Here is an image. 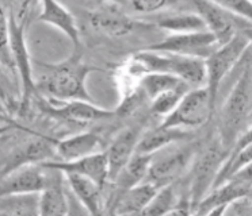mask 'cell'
<instances>
[{"instance_id": "d6a6232c", "label": "cell", "mask_w": 252, "mask_h": 216, "mask_svg": "<svg viewBox=\"0 0 252 216\" xmlns=\"http://www.w3.org/2000/svg\"><path fill=\"white\" fill-rule=\"evenodd\" d=\"M229 180L237 184H241L246 188L252 189V162L244 167H241L240 170H237Z\"/></svg>"}, {"instance_id": "ffe728a7", "label": "cell", "mask_w": 252, "mask_h": 216, "mask_svg": "<svg viewBox=\"0 0 252 216\" xmlns=\"http://www.w3.org/2000/svg\"><path fill=\"white\" fill-rule=\"evenodd\" d=\"M158 189L159 188L156 185L148 181H143L126 189L111 199L113 201L109 205L111 208L110 212L115 215H143V211L147 208Z\"/></svg>"}, {"instance_id": "4dcf8cb0", "label": "cell", "mask_w": 252, "mask_h": 216, "mask_svg": "<svg viewBox=\"0 0 252 216\" xmlns=\"http://www.w3.org/2000/svg\"><path fill=\"white\" fill-rule=\"evenodd\" d=\"M168 3V0H129V4L138 14L152 15L163 10Z\"/></svg>"}, {"instance_id": "74e56055", "label": "cell", "mask_w": 252, "mask_h": 216, "mask_svg": "<svg viewBox=\"0 0 252 216\" xmlns=\"http://www.w3.org/2000/svg\"><path fill=\"white\" fill-rule=\"evenodd\" d=\"M4 119H6V115L3 112H0V120H4Z\"/></svg>"}, {"instance_id": "d6986e66", "label": "cell", "mask_w": 252, "mask_h": 216, "mask_svg": "<svg viewBox=\"0 0 252 216\" xmlns=\"http://www.w3.org/2000/svg\"><path fill=\"white\" fill-rule=\"evenodd\" d=\"M103 140L95 131H82L56 140V160L72 161L102 151Z\"/></svg>"}, {"instance_id": "5b68a950", "label": "cell", "mask_w": 252, "mask_h": 216, "mask_svg": "<svg viewBox=\"0 0 252 216\" xmlns=\"http://www.w3.org/2000/svg\"><path fill=\"white\" fill-rule=\"evenodd\" d=\"M26 22L28 19H22L14 14H10V52L14 70L21 84V97L18 109L19 113L26 112L30 108L32 100L38 96L34 81L33 61L29 53Z\"/></svg>"}, {"instance_id": "d590c367", "label": "cell", "mask_w": 252, "mask_h": 216, "mask_svg": "<svg viewBox=\"0 0 252 216\" xmlns=\"http://www.w3.org/2000/svg\"><path fill=\"white\" fill-rule=\"evenodd\" d=\"M241 32L246 35L247 41H248V52L252 54V26H246Z\"/></svg>"}, {"instance_id": "8fae6325", "label": "cell", "mask_w": 252, "mask_h": 216, "mask_svg": "<svg viewBox=\"0 0 252 216\" xmlns=\"http://www.w3.org/2000/svg\"><path fill=\"white\" fill-rule=\"evenodd\" d=\"M217 46L219 45L213 34L208 30H202L194 32L168 34L164 39L149 45L147 49L205 59L213 53Z\"/></svg>"}, {"instance_id": "8d00e7d4", "label": "cell", "mask_w": 252, "mask_h": 216, "mask_svg": "<svg viewBox=\"0 0 252 216\" xmlns=\"http://www.w3.org/2000/svg\"><path fill=\"white\" fill-rule=\"evenodd\" d=\"M59 1H61L63 4L66 5L68 7V4H76V3H79V1H83V0H59Z\"/></svg>"}, {"instance_id": "e575fe53", "label": "cell", "mask_w": 252, "mask_h": 216, "mask_svg": "<svg viewBox=\"0 0 252 216\" xmlns=\"http://www.w3.org/2000/svg\"><path fill=\"white\" fill-rule=\"evenodd\" d=\"M21 129V126L15 122V123H4L3 126H0V139L3 138V136H6V135H10L14 131V130Z\"/></svg>"}, {"instance_id": "f546056e", "label": "cell", "mask_w": 252, "mask_h": 216, "mask_svg": "<svg viewBox=\"0 0 252 216\" xmlns=\"http://www.w3.org/2000/svg\"><path fill=\"white\" fill-rule=\"evenodd\" d=\"M214 4L252 25V3L250 0H210Z\"/></svg>"}, {"instance_id": "603a6c76", "label": "cell", "mask_w": 252, "mask_h": 216, "mask_svg": "<svg viewBox=\"0 0 252 216\" xmlns=\"http://www.w3.org/2000/svg\"><path fill=\"white\" fill-rule=\"evenodd\" d=\"M65 177L66 187L71 189L76 200L87 210L91 215H98L102 212V190L103 188L93 181L75 173H63Z\"/></svg>"}, {"instance_id": "52a82bcc", "label": "cell", "mask_w": 252, "mask_h": 216, "mask_svg": "<svg viewBox=\"0 0 252 216\" xmlns=\"http://www.w3.org/2000/svg\"><path fill=\"white\" fill-rule=\"evenodd\" d=\"M213 112L214 108L212 107L206 86L191 88L160 124L182 130L199 129L208 123Z\"/></svg>"}, {"instance_id": "7c38bea8", "label": "cell", "mask_w": 252, "mask_h": 216, "mask_svg": "<svg viewBox=\"0 0 252 216\" xmlns=\"http://www.w3.org/2000/svg\"><path fill=\"white\" fill-rule=\"evenodd\" d=\"M87 22L96 34L113 39L127 37L143 25V21L133 19L124 12L122 7L111 4L93 7L88 12Z\"/></svg>"}, {"instance_id": "6da1fadb", "label": "cell", "mask_w": 252, "mask_h": 216, "mask_svg": "<svg viewBox=\"0 0 252 216\" xmlns=\"http://www.w3.org/2000/svg\"><path fill=\"white\" fill-rule=\"evenodd\" d=\"M34 81L38 96L57 102L84 100L94 102L87 89V79L100 68L86 62L82 50L72 54L60 62H33Z\"/></svg>"}, {"instance_id": "4316f807", "label": "cell", "mask_w": 252, "mask_h": 216, "mask_svg": "<svg viewBox=\"0 0 252 216\" xmlns=\"http://www.w3.org/2000/svg\"><path fill=\"white\" fill-rule=\"evenodd\" d=\"M178 200L179 199L176 196L175 184L160 187L147 208L143 211V215H170Z\"/></svg>"}, {"instance_id": "ac0fdd59", "label": "cell", "mask_w": 252, "mask_h": 216, "mask_svg": "<svg viewBox=\"0 0 252 216\" xmlns=\"http://www.w3.org/2000/svg\"><path fill=\"white\" fill-rule=\"evenodd\" d=\"M45 167L48 169V181L39 192V215H68L69 200L65 190V177L57 169Z\"/></svg>"}, {"instance_id": "f35d334b", "label": "cell", "mask_w": 252, "mask_h": 216, "mask_svg": "<svg viewBox=\"0 0 252 216\" xmlns=\"http://www.w3.org/2000/svg\"><path fill=\"white\" fill-rule=\"evenodd\" d=\"M250 1H251V3H252V0H250Z\"/></svg>"}, {"instance_id": "836d02e7", "label": "cell", "mask_w": 252, "mask_h": 216, "mask_svg": "<svg viewBox=\"0 0 252 216\" xmlns=\"http://www.w3.org/2000/svg\"><path fill=\"white\" fill-rule=\"evenodd\" d=\"M94 4V7L96 5H103V4H111V5H118V7H125L129 4V0H90Z\"/></svg>"}, {"instance_id": "4fadbf2b", "label": "cell", "mask_w": 252, "mask_h": 216, "mask_svg": "<svg viewBox=\"0 0 252 216\" xmlns=\"http://www.w3.org/2000/svg\"><path fill=\"white\" fill-rule=\"evenodd\" d=\"M197 149L195 145L183 146L178 150L161 156L159 160H155L154 157L145 181L152 183L158 188L175 184L183 174L189 172Z\"/></svg>"}, {"instance_id": "8992f818", "label": "cell", "mask_w": 252, "mask_h": 216, "mask_svg": "<svg viewBox=\"0 0 252 216\" xmlns=\"http://www.w3.org/2000/svg\"><path fill=\"white\" fill-rule=\"evenodd\" d=\"M248 50V41L243 32L236 34L230 41L220 45L208 58H205L206 69V89L209 92L212 107L216 109L220 88L224 82L225 77L235 69L236 65L241 62Z\"/></svg>"}, {"instance_id": "5bb4252c", "label": "cell", "mask_w": 252, "mask_h": 216, "mask_svg": "<svg viewBox=\"0 0 252 216\" xmlns=\"http://www.w3.org/2000/svg\"><path fill=\"white\" fill-rule=\"evenodd\" d=\"M144 131H145L144 123H134L121 130L110 142L107 149L104 150L109 165V183L117 177L121 169L136 154L138 140Z\"/></svg>"}, {"instance_id": "7a4b0ae2", "label": "cell", "mask_w": 252, "mask_h": 216, "mask_svg": "<svg viewBox=\"0 0 252 216\" xmlns=\"http://www.w3.org/2000/svg\"><path fill=\"white\" fill-rule=\"evenodd\" d=\"M125 68L141 79L145 73H165L181 79L191 88L206 84L205 59L144 49L129 58Z\"/></svg>"}, {"instance_id": "277c9868", "label": "cell", "mask_w": 252, "mask_h": 216, "mask_svg": "<svg viewBox=\"0 0 252 216\" xmlns=\"http://www.w3.org/2000/svg\"><path fill=\"white\" fill-rule=\"evenodd\" d=\"M229 150L225 147L219 136L206 142L197 149L189 169V199L191 201L192 212L199 201L213 189L221 167L224 165Z\"/></svg>"}, {"instance_id": "484cf974", "label": "cell", "mask_w": 252, "mask_h": 216, "mask_svg": "<svg viewBox=\"0 0 252 216\" xmlns=\"http://www.w3.org/2000/svg\"><path fill=\"white\" fill-rule=\"evenodd\" d=\"M138 85L144 91L145 96L148 97V102L167 91L176 89L181 86H189L181 79L172 75H165V73H145L140 79Z\"/></svg>"}, {"instance_id": "9a60e30c", "label": "cell", "mask_w": 252, "mask_h": 216, "mask_svg": "<svg viewBox=\"0 0 252 216\" xmlns=\"http://www.w3.org/2000/svg\"><path fill=\"white\" fill-rule=\"evenodd\" d=\"M48 181V169L42 163L23 165L0 176V196L11 193H39Z\"/></svg>"}, {"instance_id": "44dd1931", "label": "cell", "mask_w": 252, "mask_h": 216, "mask_svg": "<svg viewBox=\"0 0 252 216\" xmlns=\"http://www.w3.org/2000/svg\"><path fill=\"white\" fill-rule=\"evenodd\" d=\"M152 27H158L168 34H181V32H194L206 30L205 23L199 16L192 11L183 12H163L152 14L141 19Z\"/></svg>"}, {"instance_id": "30bf717a", "label": "cell", "mask_w": 252, "mask_h": 216, "mask_svg": "<svg viewBox=\"0 0 252 216\" xmlns=\"http://www.w3.org/2000/svg\"><path fill=\"white\" fill-rule=\"evenodd\" d=\"M186 1L191 7L192 12H195L202 19L206 30L213 34L219 46L230 41L246 26H252L240 18L229 14L228 11L222 10L210 0H186Z\"/></svg>"}, {"instance_id": "d4e9b609", "label": "cell", "mask_w": 252, "mask_h": 216, "mask_svg": "<svg viewBox=\"0 0 252 216\" xmlns=\"http://www.w3.org/2000/svg\"><path fill=\"white\" fill-rule=\"evenodd\" d=\"M0 215H39V193H11L0 196Z\"/></svg>"}, {"instance_id": "1f68e13d", "label": "cell", "mask_w": 252, "mask_h": 216, "mask_svg": "<svg viewBox=\"0 0 252 216\" xmlns=\"http://www.w3.org/2000/svg\"><path fill=\"white\" fill-rule=\"evenodd\" d=\"M7 69L0 62V104H3L4 107L8 108L10 111L12 109V106L15 104L14 97L10 96L11 88L8 85V77H7Z\"/></svg>"}, {"instance_id": "ba28073f", "label": "cell", "mask_w": 252, "mask_h": 216, "mask_svg": "<svg viewBox=\"0 0 252 216\" xmlns=\"http://www.w3.org/2000/svg\"><path fill=\"white\" fill-rule=\"evenodd\" d=\"M56 160V139L34 134L18 142L0 158V176L29 163H42Z\"/></svg>"}, {"instance_id": "f1b7e54d", "label": "cell", "mask_w": 252, "mask_h": 216, "mask_svg": "<svg viewBox=\"0 0 252 216\" xmlns=\"http://www.w3.org/2000/svg\"><path fill=\"white\" fill-rule=\"evenodd\" d=\"M0 62L12 75H15L10 52V14L0 3Z\"/></svg>"}, {"instance_id": "cb8c5ba5", "label": "cell", "mask_w": 252, "mask_h": 216, "mask_svg": "<svg viewBox=\"0 0 252 216\" xmlns=\"http://www.w3.org/2000/svg\"><path fill=\"white\" fill-rule=\"evenodd\" d=\"M152 160H154V156L136 153L130 158V161L121 169V172L117 174V177L111 181L115 187L113 197L126 190V189L132 188L134 185L145 181Z\"/></svg>"}, {"instance_id": "83f0119b", "label": "cell", "mask_w": 252, "mask_h": 216, "mask_svg": "<svg viewBox=\"0 0 252 216\" xmlns=\"http://www.w3.org/2000/svg\"><path fill=\"white\" fill-rule=\"evenodd\" d=\"M190 89H191L190 86H181L156 96L148 103V113L156 118H165L178 106V103L181 102L185 93Z\"/></svg>"}, {"instance_id": "3957f363", "label": "cell", "mask_w": 252, "mask_h": 216, "mask_svg": "<svg viewBox=\"0 0 252 216\" xmlns=\"http://www.w3.org/2000/svg\"><path fill=\"white\" fill-rule=\"evenodd\" d=\"M252 120V62L247 52V66L239 76L236 84L221 108L217 136L230 150L236 138Z\"/></svg>"}, {"instance_id": "7402d4cb", "label": "cell", "mask_w": 252, "mask_h": 216, "mask_svg": "<svg viewBox=\"0 0 252 216\" xmlns=\"http://www.w3.org/2000/svg\"><path fill=\"white\" fill-rule=\"evenodd\" d=\"M191 138V133L189 130L174 129V127H164L156 126L154 129L145 130L138 140L137 151L140 154L155 156L156 153L164 150L165 147L174 145L181 140H187Z\"/></svg>"}, {"instance_id": "e0dca14e", "label": "cell", "mask_w": 252, "mask_h": 216, "mask_svg": "<svg viewBox=\"0 0 252 216\" xmlns=\"http://www.w3.org/2000/svg\"><path fill=\"white\" fill-rule=\"evenodd\" d=\"M41 4L38 21L55 27L65 35L73 45V50H82L80 28L75 15L59 0H38Z\"/></svg>"}, {"instance_id": "9c48e42d", "label": "cell", "mask_w": 252, "mask_h": 216, "mask_svg": "<svg viewBox=\"0 0 252 216\" xmlns=\"http://www.w3.org/2000/svg\"><path fill=\"white\" fill-rule=\"evenodd\" d=\"M39 109L50 118L73 124L96 123L114 118L113 109L102 108L95 106L94 102H84V100L57 102L41 96Z\"/></svg>"}, {"instance_id": "2e32d148", "label": "cell", "mask_w": 252, "mask_h": 216, "mask_svg": "<svg viewBox=\"0 0 252 216\" xmlns=\"http://www.w3.org/2000/svg\"><path fill=\"white\" fill-rule=\"evenodd\" d=\"M42 165L57 169L61 173H75V174L91 178L103 189L106 184H109V165H107V157L104 151H99L91 156L72 160V161L50 160V161L42 162Z\"/></svg>"}]
</instances>
